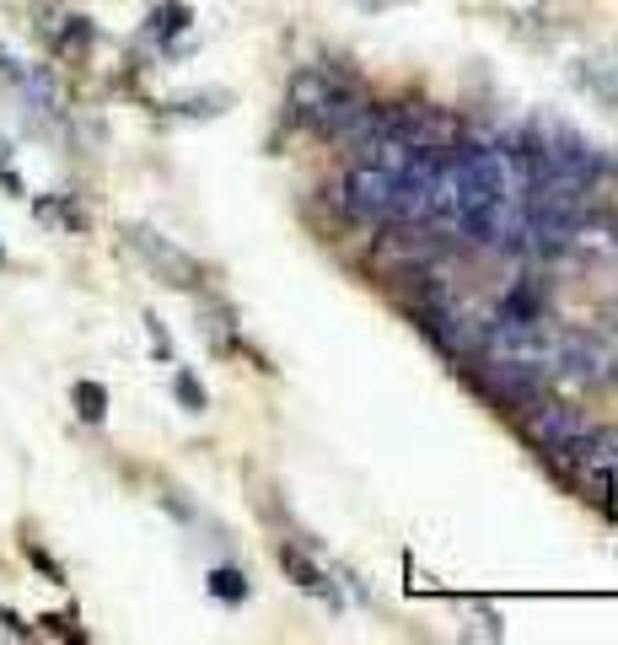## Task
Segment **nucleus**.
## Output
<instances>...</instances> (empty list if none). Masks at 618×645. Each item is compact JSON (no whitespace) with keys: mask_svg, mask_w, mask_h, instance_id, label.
Masks as SVG:
<instances>
[{"mask_svg":"<svg viewBox=\"0 0 618 645\" xmlns=\"http://www.w3.org/2000/svg\"><path fill=\"white\" fill-rule=\"evenodd\" d=\"M0 81H27L22 70H17V60H11V54H0Z\"/></svg>","mask_w":618,"mask_h":645,"instance_id":"16","label":"nucleus"},{"mask_svg":"<svg viewBox=\"0 0 618 645\" xmlns=\"http://www.w3.org/2000/svg\"><path fill=\"white\" fill-rule=\"evenodd\" d=\"M253 586H248V576H242L237 565H215L210 570V597H221V602H242Z\"/></svg>","mask_w":618,"mask_h":645,"instance_id":"9","label":"nucleus"},{"mask_svg":"<svg viewBox=\"0 0 618 645\" xmlns=\"http://www.w3.org/2000/svg\"><path fill=\"white\" fill-rule=\"evenodd\" d=\"M533 323H549V296H543L538 280H516L506 296H500L490 328H533Z\"/></svg>","mask_w":618,"mask_h":645,"instance_id":"6","label":"nucleus"},{"mask_svg":"<svg viewBox=\"0 0 618 645\" xmlns=\"http://www.w3.org/2000/svg\"><path fill=\"white\" fill-rule=\"evenodd\" d=\"M70 398H76V414L86 425H103V414H108V387L103 382H76Z\"/></svg>","mask_w":618,"mask_h":645,"instance_id":"8","label":"nucleus"},{"mask_svg":"<svg viewBox=\"0 0 618 645\" xmlns=\"http://www.w3.org/2000/svg\"><path fill=\"white\" fill-rule=\"evenodd\" d=\"M275 559H280V570L291 576L301 592H312V597H328V602H339V592H334V581L323 576V565L312 559L307 549H296V543H280L275 549Z\"/></svg>","mask_w":618,"mask_h":645,"instance_id":"7","label":"nucleus"},{"mask_svg":"<svg viewBox=\"0 0 618 645\" xmlns=\"http://www.w3.org/2000/svg\"><path fill=\"white\" fill-rule=\"evenodd\" d=\"M27 554H33V565H38V570H43V576H49V581H60V565H54V559L43 554V549H27Z\"/></svg>","mask_w":618,"mask_h":645,"instance_id":"15","label":"nucleus"},{"mask_svg":"<svg viewBox=\"0 0 618 645\" xmlns=\"http://www.w3.org/2000/svg\"><path fill=\"white\" fill-rule=\"evenodd\" d=\"M516 420V430L527 436V447H533L538 457H549V463L565 473H576V457H581V441H586V414L581 409H570V404H559V398H549V393H533L522 409L511 414Z\"/></svg>","mask_w":618,"mask_h":645,"instance_id":"2","label":"nucleus"},{"mask_svg":"<svg viewBox=\"0 0 618 645\" xmlns=\"http://www.w3.org/2000/svg\"><path fill=\"white\" fill-rule=\"evenodd\" d=\"M146 328H151V344H156V355H162V361H167V355H172V339H167V328L156 323V318H146Z\"/></svg>","mask_w":618,"mask_h":645,"instance_id":"14","label":"nucleus"},{"mask_svg":"<svg viewBox=\"0 0 618 645\" xmlns=\"http://www.w3.org/2000/svg\"><path fill=\"white\" fill-rule=\"evenodd\" d=\"M554 371H565V377H576V382H586V387H613V382H618V350H613L602 334L570 328V334H559Z\"/></svg>","mask_w":618,"mask_h":645,"instance_id":"4","label":"nucleus"},{"mask_svg":"<svg viewBox=\"0 0 618 645\" xmlns=\"http://www.w3.org/2000/svg\"><path fill=\"white\" fill-rule=\"evenodd\" d=\"M86 43H92V22H86V17H70V22L60 27V38H54V49L76 60V54H86Z\"/></svg>","mask_w":618,"mask_h":645,"instance_id":"10","label":"nucleus"},{"mask_svg":"<svg viewBox=\"0 0 618 645\" xmlns=\"http://www.w3.org/2000/svg\"><path fill=\"white\" fill-rule=\"evenodd\" d=\"M183 27H189V6H178V0L151 17V33H156V38H172V33H183Z\"/></svg>","mask_w":618,"mask_h":645,"instance_id":"12","label":"nucleus"},{"mask_svg":"<svg viewBox=\"0 0 618 645\" xmlns=\"http://www.w3.org/2000/svg\"><path fill=\"white\" fill-rule=\"evenodd\" d=\"M172 393H178V404L189 409V414H199V409L210 404V398H205V382H199L194 371H178V377H172Z\"/></svg>","mask_w":618,"mask_h":645,"instance_id":"11","label":"nucleus"},{"mask_svg":"<svg viewBox=\"0 0 618 645\" xmlns=\"http://www.w3.org/2000/svg\"><path fill=\"white\" fill-rule=\"evenodd\" d=\"M285 103H291V119L301 129H312V135H323V140H344V129L361 119L371 97L344 76V70L307 65V70L291 76V97H285Z\"/></svg>","mask_w":618,"mask_h":645,"instance_id":"1","label":"nucleus"},{"mask_svg":"<svg viewBox=\"0 0 618 645\" xmlns=\"http://www.w3.org/2000/svg\"><path fill=\"white\" fill-rule=\"evenodd\" d=\"M0 258H6V248H0Z\"/></svg>","mask_w":618,"mask_h":645,"instance_id":"17","label":"nucleus"},{"mask_svg":"<svg viewBox=\"0 0 618 645\" xmlns=\"http://www.w3.org/2000/svg\"><path fill=\"white\" fill-rule=\"evenodd\" d=\"M129 248H135L140 258H146V264L156 269V280H167V285H178V291H194L199 280V264L189 253L178 248V242H167L162 232H151V226H129Z\"/></svg>","mask_w":618,"mask_h":645,"instance_id":"5","label":"nucleus"},{"mask_svg":"<svg viewBox=\"0 0 618 645\" xmlns=\"http://www.w3.org/2000/svg\"><path fill=\"white\" fill-rule=\"evenodd\" d=\"M393 194H398V172H387L377 162H350L339 189V210L350 226H387L393 221Z\"/></svg>","mask_w":618,"mask_h":645,"instance_id":"3","label":"nucleus"},{"mask_svg":"<svg viewBox=\"0 0 618 645\" xmlns=\"http://www.w3.org/2000/svg\"><path fill=\"white\" fill-rule=\"evenodd\" d=\"M602 511H608L613 522H618V463L608 468V479H602Z\"/></svg>","mask_w":618,"mask_h":645,"instance_id":"13","label":"nucleus"}]
</instances>
